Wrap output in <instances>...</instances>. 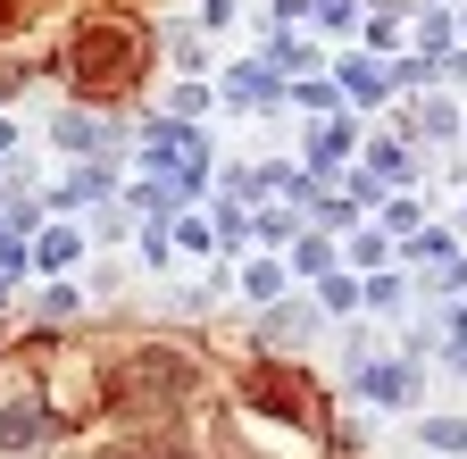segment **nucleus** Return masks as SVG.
I'll list each match as a JSON object with an SVG mask.
<instances>
[{
	"label": "nucleus",
	"instance_id": "3",
	"mask_svg": "<svg viewBox=\"0 0 467 459\" xmlns=\"http://www.w3.org/2000/svg\"><path fill=\"white\" fill-rule=\"evenodd\" d=\"M42 434H50L42 401H9V410H0V451H26V443H42Z\"/></svg>",
	"mask_w": 467,
	"mask_h": 459
},
{
	"label": "nucleus",
	"instance_id": "1",
	"mask_svg": "<svg viewBox=\"0 0 467 459\" xmlns=\"http://www.w3.org/2000/svg\"><path fill=\"white\" fill-rule=\"evenodd\" d=\"M192 392V360L184 351H134L109 368V401L117 410H175Z\"/></svg>",
	"mask_w": 467,
	"mask_h": 459
},
{
	"label": "nucleus",
	"instance_id": "2",
	"mask_svg": "<svg viewBox=\"0 0 467 459\" xmlns=\"http://www.w3.org/2000/svg\"><path fill=\"white\" fill-rule=\"evenodd\" d=\"M76 59H84V84H126L134 76V34L126 26H92Z\"/></svg>",
	"mask_w": 467,
	"mask_h": 459
},
{
	"label": "nucleus",
	"instance_id": "4",
	"mask_svg": "<svg viewBox=\"0 0 467 459\" xmlns=\"http://www.w3.org/2000/svg\"><path fill=\"white\" fill-rule=\"evenodd\" d=\"M0 26H9V0H0Z\"/></svg>",
	"mask_w": 467,
	"mask_h": 459
}]
</instances>
